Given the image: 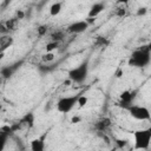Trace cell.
Segmentation results:
<instances>
[{"label": "cell", "instance_id": "3957f363", "mask_svg": "<svg viewBox=\"0 0 151 151\" xmlns=\"http://www.w3.org/2000/svg\"><path fill=\"white\" fill-rule=\"evenodd\" d=\"M68 79L76 84H81L87 79L88 76V61H84L80 65L71 68L67 72Z\"/></svg>", "mask_w": 151, "mask_h": 151}, {"label": "cell", "instance_id": "44dd1931", "mask_svg": "<svg viewBox=\"0 0 151 151\" xmlns=\"http://www.w3.org/2000/svg\"><path fill=\"white\" fill-rule=\"evenodd\" d=\"M79 122H80V118H79V117H76V116L72 117V119H71V123H72V124H77V123H79Z\"/></svg>", "mask_w": 151, "mask_h": 151}, {"label": "cell", "instance_id": "2e32d148", "mask_svg": "<svg viewBox=\"0 0 151 151\" xmlns=\"http://www.w3.org/2000/svg\"><path fill=\"white\" fill-rule=\"evenodd\" d=\"M18 18H12V19H9V20H7L6 22H5V26H6V28L8 29V32L11 31V29H15V27H17V24H18Z\"/></svg>", "mask_w": 151, "mask_h": 151}, {"label": "cell", "instance_id": "ba28073f", "mask_svg": "<svg viewBox=\"0 0 151 151\" xmlns=\"http://www.w3.org/2000/svg\"><path fill=\"white\" fill-rule=\"evenodd\" d=\"M134 93H136L134 91H129V90H125V91L120 92V94H119V104H122V106L124 109H126L127 106L132 105V101H133V99L136 97Z\"/></svg>", "mask_w": 151, "mask_h": 151}, {"label": "cell", "instance_id": "30bf717a", "mask_svg": "<svg viewBox=\"0 0 151 151\" xmlns=\"http://www.w3.org/2000/svg\"><path fill=\"white\" fill-rule=\"evenodd\" d=\"M105 8V5L103 2H96L93 4L91 7H90V11H88V14H87V18L90 19H96Z\"/></svg>", "mask_w": 151, "mask_h": 151}, {"label": "cell", "instance_id": "ac0fdd59", "mask_svg": "<svg viewBox=\"0 0 151 151\" xmlns=\"http://www.w3.org/2000/svg\"><path fill=\"white\" fill-rule=\"evenodd\" d=\"M58 45H59V42H57V41H51V42H48V44L46 45V52H52L53 50H55V48L58 47Z\"/></svg>", "mask_w": 151, "mask_h": 151}, {"label": "cell", "instance_id": "7a4b0ae2", "mask_svg": "<svg viewBox=\"0 0 151 151\" xmlns=\"http://www.w3.org/2000/svg\"><path fill=\"white\" fill-rule=\"evenodd\" d=\"M133 147L134 150H147L151 143V127L139 129L133 131Z\"/></svg>", "mask_w": 151, "mask_h": 151}, {"label": "cell", "instance_id": "ffe728a7", "mask_svg": "<svg viewBox=\"0 0 151 151\" xmlns=\"http://www.w3.org/2000/svg\"><path fill=\"white\" fill-rule=\"evenodd\" d=\"M116 143L119 145V147H124V146L127 144V140H126V139H117Z\"/></svg>", "mask_w": 151, "mask_h": 151}, {"label": "cell", "instance_id": "603a6c76", "mask_svg": "<svg viewBox=\"0 0 151 151\" xmlns=\"http://www.w3.org/2000/svg\"><path fill=\"white\" fill-rule=\"evenodd\" d=\"M17 18H18V19H22V18H24V12L18 11V12H17Z\"/></svg>", "mask_w": 151, "mask_h": 151}, {"label": "cell", "instance_id": "8fae6325", "mask_svg": "<svg viewBox=\"0 0 151 151\" xmlns=\"http://www.w3.org/2000/svg\"><path fill=\"white\" fill-rule=\"evenodd\" d=\"M13 42H14V40H13V38L11 37V35H6V34H4L1 38H0V50H1V53H4L8 47H11L12 45H13Z\"/></svg>", "mask_w": 151, "mask_h": 151}, {"label": "cell", "instance_id": "9c48e42d", "mask_svg": "<svg viewBox=\"0 0 151 151\" xmlns=\"http://www.w3.org/2000/svg\"><path fill=\"white\" fill-rule=\"evenodd\" d=\"M21 64H22V61H17V63H14V64H12V65H8V66L2 67V68H1V76H2V78H5V79L11 78L12 74L20 67Z\"/></svg>", "mask_w": 151, "mask_h": 151}, {"label": "cell", "instance_id": "277c9868", "mask_svg": "<svg viewBox=\"0 0 151 151\" xmlns=\"http://www.w3.org/2000/svg\"><path fill=\"white\" fill-rule=\"evenodd\" d=\"M81 96V93H77L73 96H67V97H63L57 101V111L60 113H68L77 104L79 100V97Z\"/></svg>", "mask_w": 151, "mask_h": 151}, {"label": "cell", "instance_id": "484cf974", "mask_svg": "<svg viewBox=\"0 0 151 151\" xmlns=\"http://www.w3.org/2000/svg\"><path fill=\"white\" fill-rule=\"evenodd\" d=\"M147 48H149V51H150V53H151V41L147 44Z\"/></svg>", "mask_w": 151, "mask_h": 151}, {"label": "cell", "instance_id": "7c38bea8", "mask_svg": "<svg viewBox=\"0 0 151 151\" xmlns=\"http://www.w3.org/2000/svg\"><path fill=\"white\" fill-rule=\"evenodd\" d=\"M21 125H27L28 127H32L33 125H34V114H33V112H28V113H26L22 118H21V120L19 122Z\"/></svg>", "mask_w": 151, "mask_h": 151}, {"label": "cell", "instance_id": "9a60e30c", "mask_svg": "<svg viewBox=\"0 0 151 151\" xmlns=\"http://www.w3.org/2000/svg\"><path fill=\"white\" fill-rule=\"evenodd\" d=\"M55 58V54L53 52H46L45 54L41 55V60L45 63V64H51Z\"/></svg>", "mask_w": 151, "mask_h": 151}, {"label": "cell", "instance_id": "8992f818", "mask_svg": "<svg viewBox=\"0 0 151 151\" xmlns=\"http://www.w3.org/2000/svg\"><path fill=\"white\" fill-rule=\"evenodd\" d=\"M48 132H44L41 136L34 138L31 140L29 143V147H31V151H45V147H46V137H47Z\"/></svg>", "mask_w": 151, "mask_h": 151}, {"label": "cell", "instance_id": "5b68a950", "mask_svg": "<svg viewBox=\"0 0 151 151\" xmlns=\"http://www.w3.org/2000/svg\"><path fill=\"white\" fill-rule=\"evenodd\" d=\"M125 110L129 112V114H130L132 118H134V119H137V120L144 122V120H150V119H151V113H150L149 109L145 107V106H140V105L132 104V105L127 106Z\"/></svg>", "mask_w": 151, "mask_h": 151}, {"label": "cell", "instance_id": "d6986e66", "mask_svg": "<svg viewBox=\"0 0 151 151\" xmlns=\"http://www.w3.org/2000/svg\"><path fill=\"white\" fill-rule=\"evenodd\" d=\"M87 101H88L87 97L81 94V96L79 97V100H78V106H80V107H84V106L87 104Z\"/></svg>", "mask_w": 151, "mask_h": 151}, {"label": "cell", "instance_id": "d4e9b609", "mask_svg": "<svg viewBox=\"0 0 151 151\" xmlns=\"http://www.w3.org/2000/svg\"><path fill=\"white\" fill-rule=\"evenodd\" d=\"M124 14H125L124 8H120V9H119V14H118V15H119V17H122V15H124Z\"/></svg>", "mask_w": 151, "mask_h": 151}, {"label": "cell", "instance_id": "e0dca14e", "mask_svg": "<svg viewBox=\"0 0 151 151\" xmlns=\"http://www.w3.org/2000/svg\"><path fill=\"white\" fill-rule=\"evenodd\" d=\"M51 38H52V41H60V40H63L64 39V33L61 32V31H58V32H54L52 35H51Z\"/></svg>", "mask_w": 151, "mask_h": 151}, {"label": "cell", "instance_id": "52a82bcc", "mask_svg": "<svg viewBox=\"0 0 151 151\" xmlns=\"http://www.w3.org/2000/svg\"><path fill=\"white\" fill-rule=\"evenodd\" d=\"M88 22L87 20H79V21H74L72 22L71 25L67 26V32L68 33H72V34H79V33H83L87 29L88 27Z\"/></svg>", "mask_w": 151, "mask_h": 151}, {"label": "cell", "instance_id": "7402d4cb", "mask_svg": "<svg viewBox=\"0 0 151 151\" xmlns=\"http://www.w3.org/2000/svg\"><path fill=\"white\" fill-rule=\"evenodd\" d=\"M146 13V8L145 7H143V8H139V11H138V15H142V14H145Z\"/></svg>", "mask_w": 151, "mask_h": 151}, {"label": "cell", "instance_id": "4fadbf2b", "mask_svg": "<svg viewBox=\"0 0 151 151\" xmlns=\"http://www.w3.org/2000/svg\"><path fill=\"white\" fill-rule=\"evenodd\" d=\"M110 125H111V120L109 118H103L96 123V129L98 131H105Z\"/></svg>", "mask_w": 151, "mask_h": 151}, {"label": "cell", "instance_id": "5bb4252c", "mask_svg": "<svg viewBox=\"0 0 151 151\" xmlns=\"http://www.w3.org/2000/svg\"><path fill=\"white\" fill-rule=\"evenodd\" d=\"M61 9H63V4L61 2H54L50 7V14L52 17H57L61 12Z\"/></svg>", "mask_w": 151, "mask_h": 151}, {"label": "cell", "instance_id": "cb8c5ba5", "mask_svg": "<svg viewBox=\"0 0 151 151\" xmlns=\"http://www.w3.org/2000/svg\"><path fill=\"white\" fill-rule=\"evenodd\" d=\"M45 28H46L45 26H40V27L38 28V31H39V34H44V33H45Z\"/></svg>", "mask_w": 151, "mask_h": 151}, {"label": "cell", "instance_id": "6da1fadb", "mask_svg": "<svg viewBox=\"0 0 151 151\" xmlns=\"http://www.w3.org/2000/svg\"><path fill=\"white\" fill-rule=\"evenodd\" d=\"M150 61H151V53L147 48V45H144V46H140L139 48L134 50L131 53V55L129 57L127 64H129V66L142 68V67L147 66L150 64Z\"/></svg>", "mask_w": 151, "mask_h": 151}]
</instances>
